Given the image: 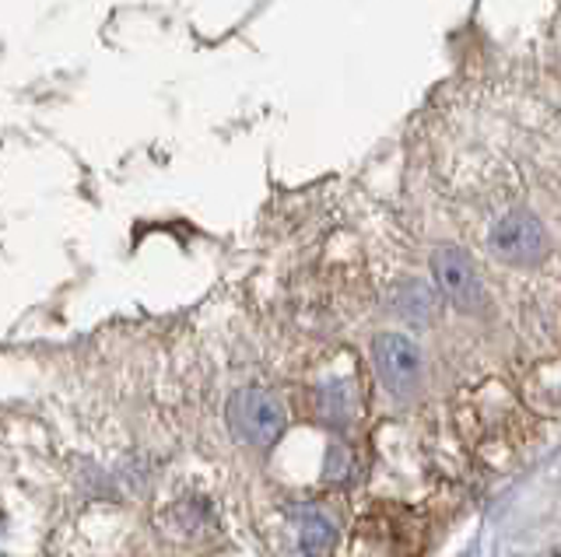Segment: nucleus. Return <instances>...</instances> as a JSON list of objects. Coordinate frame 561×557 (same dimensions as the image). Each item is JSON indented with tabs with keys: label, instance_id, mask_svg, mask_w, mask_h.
I'll list each match as a JSON object with an SVG mask.
<instances>
[{
	"label": "nucleus",
	"instance_id": "obj_6",
	"mask_svg": "<svg viewBox=\"0 0 561 557\" xmlns=\"http://www.w3.org/2000/svg\"><path fill=\"white\" fill-rule=\"evenodd\" d=\"M373 358H376L379 379L386 382V390H390V393L411 396L417 390L421 355H417V347L408 337H400V334H382V337H376Z\"/></svg>",
	"mask_w": 561,
	"mask_h": 557
},
{
	"label": "nucleus",
	"instance_id": "obj_7",
	"mask_svg": "<svg viewBox=\"0 0 561 557\" xmlns=\"http://www.w3.org/2000/svg\"><path fill=\"white\" fill-rule=\"evenodd\" d=\"M333 539H337L333 519H327L316 509H306L302 515H298V547H302L306 557H323L333 547Z\"/></svg>",
	"mask_w": 561,
	"mask_h": 557
},
{
	"label": "nucleus",
	"instance_id": "obj_2",
	"mask_svg": "<svg viewBox=\"0 0 561 557\" xmlns=\"http://www.w3.org/2000/svg\"><path fill=\"white\" fill-rule=\"evenodd\" d=\"M228 425H232L236 439L263 449L280 439L288 414L280 407V399L267 390H239L228 399Z\"/></svg>",
	"mask_w": 561,
	"mask_h": 557
},
{
	"label": "nucleus",
	"instance_id": "obj_3",
	"mask_svg": "<svg viewBox=\"0 0 561 557\" xmlns=\"http://www.w3.org/2000/svg\"><path fill=\"white\" fill-rule=\"evenodd\" d=\"M488 242H491V253L516 267H534L543 259V253H548L543 224L526 211H513V214L499 218Z\"/></svg>",
	"mask_w": 561,
	"mask_h": 557
},
{
	"label": "nucleus",
	"instance_id": "obj_1",
	"mask_svg": "<svg viewBox=\"0 0 561 557\" xmlns=\"http://www.w3.org/2000/svg\"><path fill=\"white\" fill-rule=\"evenodd\" d=\"M425 544L428 526L421 512L397 501H379L355 519L344 557H421Z\"/></svg>",
	"mask_w": 561,
	"mask_h": 557
},
{
	"label": "nucleus",
	"instance_id": "obj_4",
	"mask_svg": "<svg viewBox=\"0 0 561 557\" xmlns=\"http://www.w3.org/2000/svg\"><path fill=\"white\" fill-rule=\"evenodd\" d=\"M432 274H435L438 291H443L456 309H463V312L484 309L481 277L473 270V259L460 246H438L432 253Z\"/></svg>",
	"mask_w": 561,
	"mask_h": 557
},
{
	"label": "nucleus",
	"instance_id": "obj_8",
	"mask_svg": "<svg viewBox=\"0 0 561 557\" xmlns=\"http://www.w3.org/2000/svg\"><path fill=\"white\" fill-rule=\"evenodd\" d=\"M393 309L400 312L403 320L411 323H432L435 316V291L421 281H400L397 291H393Z\"/></svg>",
	"mask_w": 561,
	"mask_h": 557
},
{
	"label": "nucleus",
	"instance_id": "obj_5",
	"mask_svg": "<svg viewBox=\"0 0 561 557\" xmlns=\"http://www.w3.org/2000/svg\"><path fill=\"white\" fill-rule=\"evenodd\" d=\"M312 414L327 428H351L362 417V386L358 372L327 375L312 386Z\"/></svg>",
	"mask_w": 561,
	"mask_h": 557
},
{
	"label": "nucleus",
	"instance_id": "obj_9",
	"mask_svg": "<svg viewBox=\"0 0 561 557\" xmlns=\"http://www.w3.org/2000/svg\"><path fill=\"white\" fill-rule=\"evenodd\" d=\"M355 477V456H351L347 445H330L327 452V480L330 484H347Z\"/></svg>",
	"mask_w": 561,
	"mask_h": 557
}]
</instances>
